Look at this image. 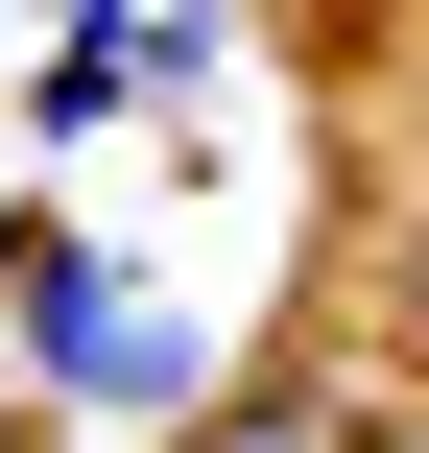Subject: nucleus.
Masks as SVG:
<instances>
[{
  "label": "nucleus",
  "mask_w": 429,
  "mask_h": 453,
  "mask_svg": "<svg viewBox=\"0 0 429 453\" xmlns=\"http://www.w3.org/2000/svg\"><path fill=\"white\" fill-rule=\"evenodd\" d=\"M24 382L96 406V430H119V406H215V382H191V311H167L143 263H96L72 215H48V263H24Z\"/></svg>",
  "instance_id": "1"
},
{
  "label": "nucleus",
  "mask_w": 429,
  "mask_h": 453,
  "mask_svg": "<svg viewBox=\"0 0 429 453\" xmlns=\"http://www.w3.org/2000/svg\"><path fill=\"white\" fill-rule=\"evenodd\" d=\"M191 72H215V0H72V24H48V143L143 119V96H191Z\"/></svg>",
  "instance_id": "2"
},
{
  "label": "nucleus",
  "mask_w": 429,
  "mask_h": 453,
  "mask_svg": "<svg viewBox=\"0 0 429 453\" xmlns=\"http://www.w3.org/2000/svg\"><path fill=\"white\" fill-rule=\"evenodd\" d=\"M167 453H406V406H382V382H310V358H287V382H215V406H191Z\"/></svg>",
  "instance_id": "3"
},
{
  "label": "nucleus",
  "mask_w": 429,
  "mask_h": 453,
  "mask_svg": "<svg viewBox=\"0 0 429 453\" xmlns=\"http://www.w3.org/2000/svg\"><path fill=\"white\" fill-rule=\"evenodd\" d=\"M382 358L429 382V191H406V263H382Z\"/></svg>",
  "instance_id": "4"
},
{
  "label": "nucleus",
  "mask_w": 429,
  "mask_h": 453,
  "mask_svg": "<svg viewBox=\"0 0 429 453\" xmlns=\"http://www.w3.org/2000/svg\"><path fill=\"white\" fill-rule=\"evenodd\" d=\"M24 263H48V215H24V191H0V287H24Z\"/></svg>",
  "instance_id": "5"
}]
</instances>
